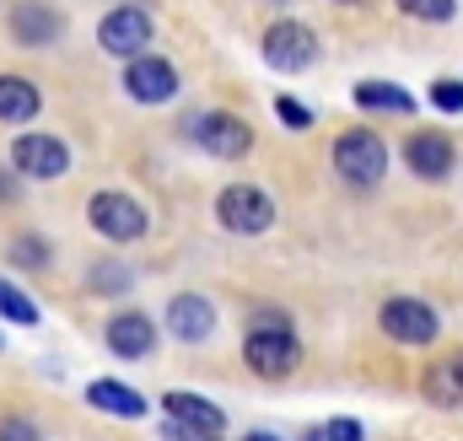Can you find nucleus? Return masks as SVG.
<instances>
[{"instance_id":"obj_2","label":"nucleus","mask_w":463,"mask_h":441,"mask_svg":"<svg viewBox=\"0 0 463 441\" xmlns=\"http://www.w3.org/2000/svg\"><path fill=\"white\" fill-rule=\"evenodd\" d=\"M335 173L345 178L350 189H372V183H383V173H388V145H383V135L366 129V124L345 129V135L335 140Z\"/></svg>"},{"instance_id":"obj_4","label":"nucleus","mask_w":463,"mask_h":441,"mask_svg":"<svg viewBox=\"0 0 463 441\" xmlns=\"http://www.w3.org/2000/svg\"><path fill=\"white\" fill-rule=\"evenodd\" d=\"M189 140H194L200 151L222 156V162H237V156L253 151V124L237 118V113H227V108H211V113H194V118H189Z\"/></svg>"},{"instance_id":"obj_14","label":"nucleus","mask_w":463,"mask_h":441,"mask_svg":"<svg viewBox=\"0 0 463 441\" xmlns=\"http://www.w3.org/2000/svg\"><path fill=\"white\" fill-rule=\"evenodd\" d=\"M109 350H114L118 361H146L151 350H156V324L146 318V313H114L109 318Z\"/></svg>"},{"instance_id":"obj_23","label":"nucleus","mask_w":463,"mask_h":441,"mask_svg":"<svg viewBox=\"0 0 463 441\" xmlns=\"http://www.w3.org/2000/svg\"><path fill=\"white\" fill-rule=\"evenodd\" d=\"M426 382H431V399H437V404H458V399H463V388H458V377H453V366H437Z\"/></svg>"},{"instance_id":"obj_6","label":"nucleus","mask_w":463,"mask_h":441,"mask_svg":"<svg viewBox=\"0 0 463 441\" xmlns=\"http://www.w3.org/2000/svg\"><path fill=\"white\" fill-rule=\"evenodd\" d=\"M87 220H92V231L98 237H109V242H135L140 231H146V211H140V200H129L124 189H98L92 200H87Z\"/></svg>"},{"instance_id":"obj_15","label":"nucleus","mask_w":463,"mask_h":441,"mask_svg":"<svg viewBox=\"0 0 463 441\" xmlns=\"http://www.w3.org/2000/svg\"><path fill=\"white\" fill-rule=\"evenodd\" d=\"M87 404H92V409H103V415H118V420H140V415H146V399H140L135 388L114 382V377L87 382Z\"/></svg>"},{"instance_id":"obj_25","label":"nucleus","mask_w":463,"mask_h":441,"mask_svg":"<svg viewBox=\"0 0 463 441\" xmlns=\"http://www.w3.org/2000/svg\"><path fill=\"white\" fill-rule=\"evenodd\" d=\"M162 441H222V431H194V426L167 420V426H162Z\"/></svg>"},{"instance_id":"obj_12","label":"nucleus","mask_w":463,"mask_h":441,"mask_svg":"<svg viewBox=\"0 0 463 441\" xmlns=\"http://www.w3.org/2000/svg\"><path fill=\"white\" fill-rule=\"evenodd\" d=\"M11 38L22 49H54L65 38V16L49 0H16L11 5Z\"/></svg>"},{"instance_id":"obj_1","label":"nucleus","mask_w":463,"mask_h":441,"mask_svg":"<svg viewBox=\"0 0 463 441\" xmlns=\"http://www.w3.org/2000/svg\"><path fill=\"white\" fill-rule=\"evenodd\" d=\"M242 361H248L259 377L280 382V377H291V371L302 366V339H297V329H291L280 313H253L248 339H242Z\"/></svg>"},{"instance_id":"obj_34","label":"nucleus","mask_w":463,"mask_h":441,"mask_svg":"<svg viewBox=\"0 0 463 441\" xmlns=\"http://www.w3.org/2000/svg\"><path fill=\"white\" fill-rule=\"evenodd\" d=\"M345 5H355V0H345Z\"/></svg>"},{"instance_id":"obj_28","label":"nucleus","mask_w":463,"mask_h":441,"mask_svg":"<svg viewBox=\"0 0 463 441\" xmlns=\"http://www.w3.org/2000/svg\"><path fill=\"white\" fill-rule=\"evenodd\" d=\"M92 280H98V291H124V286H129V275H124L118 264H103V269H98Z\"/></svg>"},{"instance_id":"obj_10","label":"nucleus","mask_w":463,"mask_h":441,"mask_svg":"<svg viewBox=\"0 0 463 441\" xmlns=\"http://www.w3.org/2000/svg\"><path fill=\"white\" fill-rule=\"evenodd\" d=\"M124 92L135 103L156 108V103L178 98V65L162 60V54H135V60H124Z\"/></svg>"},{"instance_id":"obj_11","label":"nucleus","mask_w":463,"mask_h":441,"mask_svg":"<svg viewBox=\"0 0 463 441\" xmlns=\"http://www.w3.org/2000/svg\"><path fill=\"white\" fill-rule=\"evenodd\" d=\"M404 167H410L415 178H426V183H442V178L458 167V145H453L442 129H415V135L404 140Z\"/></svg>"},{"instance_id":"obj_33","label":"nucleus","mask_w":463,"mask_h":441,"mask_svg":"<svg viewBox=\"0 0 463 441\" xmlns=\"http://www.w3.org/2000/svg\"><path fill=\"white\" fill-rule=\"evenodd\" d=\"M0 350H5V339H0Z\"/></svg>"},{"instance_id":"obj_17","label":"nucleus","mask_w":463,"mask_h":441,"mask_svg":"<svg viewBox=\"0 0 463 441\" xmlns=\"http://www.w3.org/2000/svg\"><path fill=\"white\" fill-rule=\"evenodd\" d=\"M38 108H43V98L27 76H0V124H27V118H38Z\"/></svg>"},{"instance_id":"obj_24","label":"nucleus","mask_w":463,"mask_h":441,"mask_svg":"<svg viewBox=\"0 0 463 441\" xmlns=\"http://www.w3.org/2000/svg\"><path fill=\"white\" fill-rule=\"evenodd\" d=\"M275 113H280V124H286V129H313V108H307V103H297V98H275Z\"/></svg>"},{"instance_id":"obj_9","label":"nucleus","mask_w":463,"mask_h":441,"mask_svg":"<svg viewBox=\"0 0 463 441\" xmlns=\"http://www.w3.org/2000/svg\"><path fill=\"white\" fill-rule=\"evenodd\" d=\"M259 49H264V65H269V70L297 76V70H307V65L318 60V33H313L307 22H275Z\"/></svg>"},{"instance_id":"obj_32","label":"nucleus","mask_w":463,"mask_h":441,"mask_svg":"<svg viewBox=\"0 0 463 441\" xmlns=\"http://www.w3.org/2000/svg\"><path fill=\"white\" fill-rule=\"evenodd\" d=\"M275 5H286V0H275Z\"/></svg>"},{"instance_id":"obj_7","label":"nucleus","mask_w":463,"mask_h":441,"mask_svg":"<svg viewBox=\"0 0 463 441\" xmlns=\"http://www.w3.org/2000/svg\"><path fill=\"white\" fill-rule=\"evenodd\" d=\"M151 38H156V27H151V11H146V5H114V11L98 22V43H103V54H114V60L146 54Z\"/></svg>"},{"instance_id":"obj_3","label":"nucleus","mask_w":463,"mask_h":441,"mask_svg":"<svg viewBox=\"0 0 463 441\" xmlns=\"http://www.w3.org/2000/svg\"><path fill=\"white\" fill-rule=\"evenodd\" d=\"M216 220L232 237H259V231L275 226V200L264 189H253V183H227L216 194Z\"/></svg>"},{"instance_id":"obj_8","label":"nucleus","mask_w":463,"mask_h":441,"mask_svg":"<svg viewBox=\"0 0 463 441\" xmlns=\"http://www.w3.org/2000/svg\"><path fill=\"white\" fill-rule=\"evenodd\" d=\"M377 324H383V333L393 339V344H437V333H442V324H437V313L420 302V296H388L383 302V313H377Z\"/></svg>"},{"instance_id":"obj_30","label":"nucleus","mask_w":463,"mask_h":441,"mask_svg":"<svg viewBox=\"0 0 463 441\" xmlns=\"http://www.w3.org/2000/svg\"><path fill=\"white\" fill-rule=\"evenodd\" d=\"M448 366H453V377H458V388H463V350L453 355V361H448Z\"/></svg>"},{"instance_id":"obj_18","label":"nucleus","mask_w":463,"mask_h":441,"mask_svg":"<svg viewBox=\"0 0 463 441\" xmlns=\"http://www.w3.org/2000/svg\"><path fill=\"white\" fill-rule=\"evenodd\" d=\"M350 98H355V108H366V113H399V118L415 113V98L404 87H393V81H355Z\"/></svg>"},{"instance_id":"obj_16","label":"nucleus","mask_w":463,"mask_h":441,"mask_svg":"<svg viewBox=\"0 0 463 441\" xmlns=\"http://www.w3.org/2000/svg\"><path fill=\"white\" fill-rule=\"evenodd\" d=\"M162 415L178 420V426H194V431H222L227 426V415L211 399H194V393H167L162 399Z\"/></svg>"},{"instance_id":"obj_21","label":"nucleus","mask_w":463,"mask_h":441,"mask_svg":"<svg viewBox=\"0 0 463 441\" xmlns=\"http://www.w3.org/2000/svg\"><path fill=\"white\" fill-rule=\"evenodd\" d=\"M11 264L16 269H49V242L43 237H16L11 242Z\"/></svg>"},{"instance_id":"obj_22","label":"nucleus","mask_w":463,"mask_h":441,"mask_svg":"<svg viewBox=\"0 0 463 441\" xmlns=\"http://www.w3.org/2000/svg\"><path fill=\"white\" fill-rule=\"evenodd\" d=\"M431 108H437V113H463V81H458V76L431 81Z\"/></svg>"},{"instance_id":"obj_26","label":"nucleus","mask_w":463,"mask_h":441,"mask_svg":"<svg viewBox=\"0 0 463 441\" xmlns=\"http://www.w3.org/2000/svg\"><path fill=\"white\" fill-rule=\"evenodd\" d=\"M324 441H366V431H361V420H345L340 415V420L324 426Z\"/></svg>"},{"instance_id":"obj_5","label":"nucleus","mask_w":463,"mask_h":441,"mask_svg":"<svg viewBox=\"0 0 463 441\" xmlns=\"http://www.w3.org/2000/svg\"><path fill=\"white\" fill-rule=\"evenodd\" d=\"M11 167H16V178H38V183H54V178H65L71 173V145L60 140V135H16L11 140Z\"/></svg>"},{"instance_id":"obj_13","label":"nucleus","mask_w":463,"mask_h":441,"mask_svg":"<svg viewBox=\"0 0 463 441\" xmlns=\"http://www.w3.org/2000/svg\"><path fill=\"white\" fill-rule=\"evenodd\" d=\"M167 333H173L178 344H205V339L216 333V307H211V296H200V291L173 296V302H167Z\"/></svg>"},{"instance_id":"obj_20","label":"nucleus","mask_w":463,"mask_h":441,"mask_svg":"<svg viewBox=\"0 0 463 441\" xmlns=\"http://www.w3.org/2000/svg\"><path fill=\"white\" fill-rule=\"evenodd\" d=\"M393 5L415 22H453L458 16V0H393Z\"/></svg>"},{"instance_id":"obj_27","label":"nucleus","mask_w":463,"mask_h":441,"mask_svg":"<svg viewBox=\"0 0 463 441\" xmlns=\"http://www.w3.org/2000/svg\"><path fill=\"white\" fill-rule=\"evenodd\" d=\"M0 441H38V426L16 415V420H5V426H0Z\"/></svg>"},{"instance_id":"obj_31","label":"nucleus","mask_w":463,"mask_h":441,"mask_svg":"<svg viewBox=\"0 0 463 441\" xmlns=\"http://www.w3.org/2000/svg\"><path fill=\"white\" fill-rule=\"evenodd\" d=\"M242 441H275V436L269 431H253V436H242Z\"/></svg>"},{"instance_id":"obj_29","label":"nucleus","mask_w":463,"mask_h":441,"mask_svg":"<svg viewBox=\"0 0 463 441\" xmlns=\"http://www.w3.org/2000/svg\"><path fill=\"white\" fill-rule=\"evenodd\" d=\"M11 194H16V178H11V173H0V200H11Z\"/></svg>"},{"instance_id":"obj_19","label":"nucleus","mask_w":463,"mask_h":441,"mask_svg":"<svg viewBox=\"0 0 463 441\" xmlns=\"http://www.w3.org/2000/svg\"><path fill=\"white\" fill-rule=\"evenodd\" d=\"M0 318H11V324H22V329L38 324V302H33L22 286H11L5 275H0Z\"/></svg>"}]
</instances>
